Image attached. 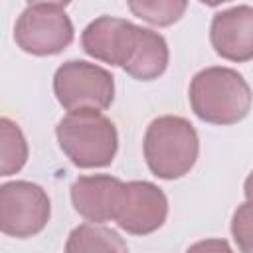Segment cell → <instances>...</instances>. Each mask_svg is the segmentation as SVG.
Here are the masks:
<instances>
[{
	"mask_svg": "<svg viewBox=\"0 0 253 253\" xmlns=\"http://www.w3.org/2000/svg\"><path fill=\"white\" fill-rule=\"evenodd\" d=\"M67 253H83V251H128L126 241L111 227H105L103 223H81L75 229H71L67 243Z\"/></svg>",
	"mask_w": 253,
	"mask_h": 253,
	"instance_id": "12",
	"label": "cell"
},
{
	"mask_svg": "<svg viewBox=\"0 0 253 253\" xmlns=\"http://www.w3.org/2000/svg\"><path fill=\"white\" fill-rule=\"evenodd\" d=\"M75 36L73 22L61 6L32 4L16 20L14 42L32 55H57L71 45Z\"/></svg>",
	"mask_w": 253,
	"mask_h": 253,
	"instance_id": "6",
	"label": "cell"
},
{
	"mask_svg": "<svg viewBox=\"0 0 253 253\" xmlns=\"http://www.w3.org/2000/svg\"><path fill=\"white\" fill-rule=\"evenodd\" d=\"M123 180L109 176V174H93V176H79L71 184V204L73 210L85 219L95 223L115 221L123 192Z\"/></svg>",
	"mask_w": 253,
	"mask_h": 253,
	"instance_id": "9",
	"label": "cell"
},
{
	"mask_svg": "<svg viewBox=\"0 0 253 253\" xmlns=\"http://www.w3.org/2000/svg\"><path fill=\"white\" fill-rule=\"evenodd\" d=\"M243 194H245L247 200H253V170L249 172V176L243 182Z\"/></svg>",
	"mask_w": 253,
	"mask_h": 253,
	"instance_id": "16",
	"label": "cell"
},
{
	"mask_svg": "<svg viewBox=\"0 0 253 253\" xmlns=\"http://www.w3.org/2000/svg\"><path fill=\"white\" fill-rule=\"evenodd\" d=\"M51 215L47 192L34 182L14 180L0 186V229L8 237L28 239L43 231Z\"/></svg>",
	"mask_w": 253,
	"mask_h": 253,
	"instance_id": "5",
	"label": "cell"
},
{
	"mask_svg": "<svg viewBox=\"0 0 253 253\" xmlns=\"http://www.w3.org/2000/svg\"><path fill=\"white\" fill-rule=\"evenodd\" d=\"M0 176L20 172L28 162V142L20 126L8 119H0Z\"/></svg>",
	"mask_w": 253,
	"mask_h": 253,
	"instance_id": "13",
	"label": "cell"
},
{
	"mask_svg": "<svg viewBox=\"0 0 253 253\" xmlns=\"http://www.w3.org/2000/svg\"><path fill=\"white\" fill-rule=\"evenodd\" d=\"M168 61H170V51H168L166 40L158 32L142 28L134 53L123 69L132 79L152 81V79H158L166 71Z\"/></svg>",
	"mask_w": 253,
	"mask_h": 253,
	"instance_id": "11",
	"label": "cell"
},
{
	"mask_svg": "<svg viewBox=\"0 0 253 253\" xmlns=\"http://www.w3.org/2000/svg\"><path fill=\"white\" fill-rule=\"evenodd\" d=\"M231 235L243 253H253V200L237 206L231 217Z\"/></svg>",
	"mask_w": 253,
	"mask_h": 253,
	"instance_id": "15",
	"label": "cell"
},
{
	"mask_svg": "<svg viewBox=\"0 0 253 253\" xmlns=\"http://www.w3.org/2000/svg\"><path fill=\"white\" fill-rule=\"evenodd\" d=\"M132 16L158 28L176 24L188 8V0H126Z\"/></svg>",
	"mask_w": 253,
	"mask_h": 253,
	"instance_id": "14",
	"label": "cell"
},
{
	"mask_svg": "<svg viewBox=\"0 0 253 253\" xmlns=\"http://www.w3.org/2000/svg\"><path fill=\"white\" fill-rule=\"evenodd\" d=\"M168 217V198L152 182L132 180L125 184L117 211V225L130 235H148L164 225Z\"/></svg>",
	"mask_w": 253,
	"mask_h": 253,
	"instance_id": "8",
	"label": "cell"
},
{
	"mask_svg": "<svg viewBox=\"0 0 253 253\" xmlns=\"http://www.w3.org/2000/svg\"><path fill=\"white\" fill-rule=\"evenodd\" d=\"M202 4H206V6H219V4H223V2H229V0H200Z\"/></svg>",
	"mask_w": 253,
	"mask_h": 253,
	"instance_id": "18",
	"label": "cell"
},
{
	"mask_svg": "<svg viewBox=\"0 0 253 253\" xmlns=\"http://www.w3.org/2000/svg\"><path fill=\"white\" fill-rule=\"evenodd\" d=\"M210 42L215 53L227 61L253 59V6L241 4L217 12L210 24Z\"/></svg>",
	"mask_w": 253,
	"mask_h": 253,
	"instance_id": "10",
	"label": "cell"
},
{
	"mask_svg": "<svg viewBox=\"0 0 253 253\" xmlns=\"http://www.w3.org/2000/svg\"><path fill=\"white\" fill-rule=\"evenodd\" d=\"M140 30L142 26L125 18L99 16L81 32V47L87 55L123 69L134 53Z\"/></svg>",
	"mask_w": 253,
	"mask_h": 253,
	"instance_id": "7",
	"label": "cell"
},
{
	"mask_svg": "<svg viewBox=\"0 0 253 253\" xmlns=\"http://www.w3.org/2000/svg\"><path fill=\"white\" fill-rule=\"evenodd\" d=\"M142 152L148 170L156 178L178 180L194 168L200 154V138L188 119L164 115L146 126Z\"/></svg>",
	"mask_w": 253,
	"mask_h": 253,
	"instance_id": "3",
	"label": "cell"
},
{
	"mask_svg": "<svg viewBox=\"0 0 253 253\" xmlns=\"http://www.w3.org/2000/svg\"><path fill=\"white\" fill-rule=\"evenodd\" d=\"M53 95L67 113L81 109L105 111L115 99V77L101 65L71 59L55 69Z\"/></svg>",
	"mask_w": 253,
	"mask_h": 253,
	"instance_id": "4",
	"label": "cell"
},
{
	"mask_svg": "<svg viewBox=\"0 0 253 253\" xmlns=\"http://www.w3.org/2000/svg\"><path fill=\"white\" fill-rule=\"evenodd\" d=\"M194 115L210 125L229 126L243 121L251 111V87L231 67H206L198 71L188 89Z\"/></svg>",
	"mask_w": 253,
	"mask_h": 253,
	"instance_id": "1",
	"label": "cell"
},
{
	"mask_svg": "<svg viewBox=\"0 0 253 253\" xmlns=\"http://www.w3.org/2000/svg\"><path fill=\"white\" fill-rule=\"evenodd\" d=\"M30 6L32 4H53V6H61V8H65L67 4H71V0H26Z\"/></svg>",
	"mask_w": 253,
	"mask_h": 253,
	"instance_id": "17",
	"label": "cell"
},
{
	"mask_svg": "<svg viewBox=\"0 0 253 253\" xmlns=\"http://www.w3.org/2000/svg\"><path fill=\"white\" fill-rule=\"evenodd\" d=\"M61 152L77 168H105L119 150L115 123L95 109L69 111L55 126Z\"/></svg>",
	"mask_w": 253,
	"mask_h": 253,
	"instance_id": "2",
	"label": "cell"
}]
</instances>
